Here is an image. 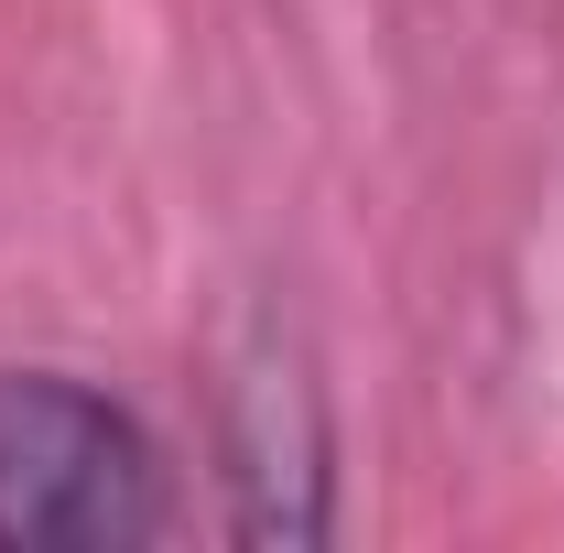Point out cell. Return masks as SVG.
I'll return each instance as SVG.
<instances>
[{"label": "cell", "mask_w": 564, "mask_h": 553, "mask_svg": "<svg viewBox=\"0 0 564 553\" xmlns=\"http://www.w3.org/2000/svg\"><path fill=\"white\" fill-rule=\"evenodd\" d=\"M217 467H228V532L239 543H326V521H337V434H326L315 369L282 337H261L228 369Z\"/></svg>", "instance_id": "obj_2"}, {"label": "cell", "mask_w": 564, "mask_h": 553, "mask_svg": "<svg viewBox=\"0 0 564 553\" xmlns=\"http://www.w3.org/2000/svg\"><path fill=\"white\" fill-rule=\"evenodd\" d=\"M174 532V467L131 402L76 369H0V553H141Z\"/></svg>", "instance_id": "obj_1"}]
</instances>
